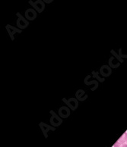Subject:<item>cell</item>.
Returning a JSON list of instances; mask_svg holds the SVG:
<instances>
[{
	"mask_svg": "<svg viewBox=\"0 0 127 147\" xmlns=\"http://www.w3.org/2000/svg\"><path fill=\"white\" fill-rule=\"evenodd\" d=\"M126 142L127 143V134H126Z\"/></svg>",
	"mask_w": 127,
	"mask_h": 147,
	"instance_id": "obj_2",
	"label": "cell"
},
{
	"mask_svg": "<svg viewBox=\"0 0 127 147\" xmlns=\"http://www.w3.org/2000/svg\"><path fill=\"white\" fill-rule=\"evenodd\" d=\"M114 147H127V143L126 142V134L120 137V139L117 140L114 144Z\"/></svg>",
	"mask_w": 127,
	"mask_h": 147,
	"instance_id": "obj_1",
	"label": "cell"
}]
</instances>
